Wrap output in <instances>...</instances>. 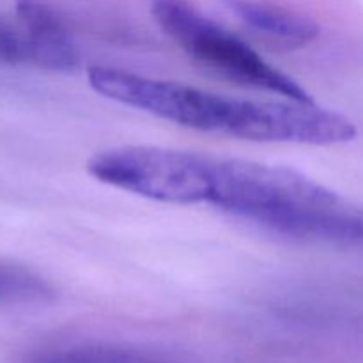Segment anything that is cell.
<instances>
[{
    "instance_id": "obj_6",
    "label": "cell",
    "mask_w": 363,
    "mask_h": 363,
    "mask_svg": "<svg viewBox=\"0 0 363 363\" xmlns=\"http://www.w3.org/2000/svg\"><path fill=\"white\" fill-rule=\"evenodd\" d=\"M230 13L248 28L293 46L308 45L319 35V23L307 14L261 2V0H227Z\"/></svg>"
},
{
    "instance_id": "obj_2",
    "label": "cell",
    "mask_w": 363,
    "mask_h": 363,
    "mask_svg": "<svg viewBox=\"0 0 363 363\" xmlns=\"http://www.w3.org/2000/svg\"><path fill=\"white\" fill-rule=\"evenodd\" d=\"M227 158L152 145H124L98 152L87 172L99 183L167 204L215 206Z\"/></svg>"
},
{
    "instance_id": "obj_8",
    "label": "cell",
    "mask_w": 363,
    "mask_h": 363,
    "mask_svg": "<svg viewBox=\"0 0 363 363\" xmlns=\"http://www.w3.org/2000/svg\"><path fill=\"white\" fill-rule=\"evenodd\" d=\"M43 363H172L152 354L110 346H84L60 351Z\"/></svg>"
},
{
    "instance_id": "obj_3",
    "label": "cell",
    "mask_w": 363,
    "mask_h": 363,
    "mask_svg": "<svg viewBox=\"0 0 363 363\" xmlns=\"http://www.w3.org/2000/svg\"><path fill=\"white\" fill-rule=\"evenodd\" d=\"M151 13L186 55L213 73L291 101L314 103L293 77L262 59L248 43L206 16L190 0H151Z\"/></svg>"
},
{
    "instance_id": "obj_1",
    "label": "cell",
    "mask_w": 363,
    "mask_h": 363,
    "mask_svg": "<svg viewBox=\"0 0 363 363\" xmlns=\"http://www.w3.org/2000/svg\"><path fill=\"white\" fill-rule=\"evenodd\" d=\"M92 91L190 130L252 142L337 145L357 138L350 117L315 103L230 98L110 66L87 71Z\"/></svg>"
},
{
    "instance_id": "obj_4",
    "label": "cell",
    "mask_w": 363,
    "mask_h": 363,
    "mask_svg": "<svg viewBox=\"0 0 363 363\" xmlns=\"http://www.w3.org/2000/svg\"><path fill=\"white\" fill-rule=\"evenodd\" d=\"M80 62L64 18L43 0H16L13 14H0V64L71 71Z\"/></svg>"
},
{
    "instance_id": "obj_5",
    "label": "cell",
    "mask_w": 363,
    "mask_h": 363,
    "mask_svg": "<svg viewBox=\"0 0 363 363\" xmlns=\"http://www.w3.org/2000/svg\"><path fill=\"white\" fill-rule=\"evenodd\" d=\"M252 223L291 240L363 250V209L347 206L337 194L325 201L272 209Z\"/></svg>"
},
{
    "instance_id": "obj_7",
    "label": "cell",
    "mask_w": 363,
    "mask_h": 363,
    "mask_svg": "<svg viewBox=\"0 0 363 363\" xmlns=\"http://www.w3.org/2000/svg\"><path fill=\"white\" fill-rule=\"evenodd\" d=\"M53 296L55 289L41 273L20 262L0 259V308L45 303Z\"/></svg>"
}]
</instances>
